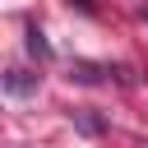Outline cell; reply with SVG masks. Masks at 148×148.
Listing matches in <instances>:
<instances>
[{"label":"cell","instance_id":"cell-1","mask_svg":"<svg viewBox=\"0 0 148 148\" xmlns=\"http://www.w3.org/2000/svg\"><path fill=\"white\" fill-rule=\"evenodd\" d=\"M28 51H32V56H51V46L42 42V32H37V28H28Z\"/></svg>","mask_w":148,"mask_h":148},{"label":"cell","instance_id":"cell-2","mask_svg":"<svg viewBox=\"0 0 148 148\" xmlns=\"http://www.w3.org/2000/svg\"><path fill=\"white\" fill-rule=\"evenodd\" d=\"M69 5H79V9H92V0H69Z\"/></svg>","mask_w":148,"mask_h":148}]
</instances>
